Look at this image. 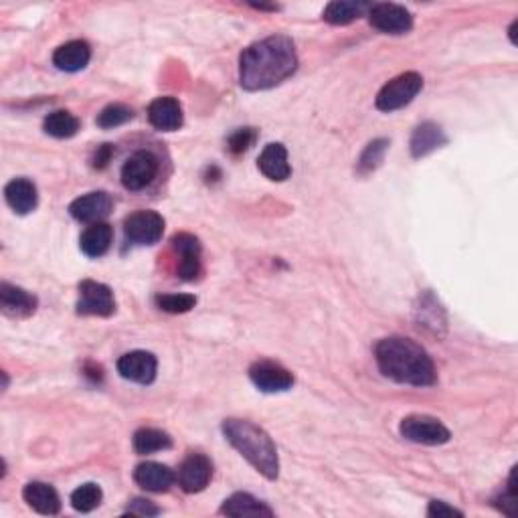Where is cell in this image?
<instances>
[{
    "label": "cell",
    "mask_w": 518,
    "mask_h": 518,
    "mask_svg": "<svg viewBox=\"0 0 518 518\" xmlns=\"http://www.w3.org/2000/svg\"><path fill=\"white\" fill-rule=\"evenodd\" d=\"M298 69V55L290 37L274 34L249 45L240 57V83L248 92L276 88Z\"/></svg>",
    "instance_id": "obj_1"
},
{
    "label": "cell",
    "mask_w": 518,
    "mask_h": 518,
    "mask_svg": "<svg viewBox=\"0 0 518 518\" xmlns=\"http://www.w3.org/2000/svg\"><path fill=\"white\" fill-rule=\"evenodd\" d=\"M375 359L381 373L395 383L411 387H431L438 381L436 365L422 345L403 336H389L377 342Z\"/></svg>",
    "instance_id": "obj_2"
},
{
    "label": "cell",
    "mask_w": 518,
    "mask_h": 518,
    "mask_svg": "<svg viewBox=\"0 0 518 518\" xmlns=\"http://www.w3.org/2000/svg\"><path fill=\"white\" fill-rule=\"evenodd\" d=\"M223 433L227 442L235 447L241 456L263 474L268 480H276L279 474V458L276 444L262 427L248 422V419H225Z\"/></svg>",
    "instance_id": "obj_3"
},
{
    "label": "cell",
    "mask_w": 518,
    "mask_h": 518,
    "mask_svg": "<svg viewBox=\"0 0 518 518\" xmlns=\"http://www.w3.org/2000/svg\"><path fill=\"white\" fill-rule=\"evenodd\" d=\"M423 77L415 72H408L397 75L385 86L377 95V108L381 111L401 110L415 100V95L422 92Z\"/></svg>",
    "instance_id": "obj_4"
},
{
    "label": "cell",
    "mask_w": 518,
    "mask_h": 518,
    "mask_svg": "<svg viewBox=\"0 0 518 518\" xmlns=\"http://www.w3.org/2000/svg\"><path fill=\"white\" fill-rule=\"evenodd\" d=\"M399 431L405 439H409L413 444H423V446H442L450 442L452 433L447 427L436 417L430 415H409L405 417Z\"/></svg>",
    "instance_id": "obj_5"
},
{
    "label": "cell",
    "mask_w": 518,
    "mask_h": 518,
    "mask_svg": "<svg viewBox=\"0 0 518 518\" xmlns=\"http://www.w3.org/2000/svg\"><path fill=\"white\" fill-rule=\"evenodd\" d=\"M116 312V300L106 284L83 279L80 284V302H77V314L81 316H111Z\"/></svg>",
    "instance_id": "obj_6"
},
{
    "label": "cell",
    "mask_w": 518,
    "mask_h": 518,
    "mask_svg": "<svg viewBox=\"0 0 518 518\" xmlns=\"http://www.w3.org/2000/svg\"><path fill=\"white\" fill-rule=\"evenodd\" d=\"M126 240L134 245H154L163 240L164 219L156 211H136L124 221Z\"/></svg>",
    "instance_id": "obj_7"
},
{
    "label": "cell",
    "mask_w": 518,
    "mask_h": 518,
    "mask_svg": "<svg viewBox=\"0 0 518 518\" xmlns=\"http://www.w3.org/2000/svg\"><path fill=\"white\" fill-rule=\"evenodd\" d=\"M158 158L156 154L149 150H138L126 160L122 166V185L128 191H142L149 187L158 174Z\"/></svg>",
    "instance_id": "obj_8"
},
{
    "label": "cell",
    "mask_w": 518,
    "mask_h": 518,
    "mask_svg": "<svg viewBox=\"0 0 518 518\" xmlns=\"http://www.w3.org/2000/svg\"><path fill=\"white\" fill-rule=\"evenodd\" d=\"M369 20L377 31L385 34H405L411 31L413 17L411 12L401 4L393 3H379L370 4Z\"/></svg>",
    "instance_id": "obj_9"
},
{
    "label": "cell",
    "mask_w": 518,
    "mask_h": 518,
    "mask_svg": "<svg viewBox=\"0 0 518 518\" xmlns=\"http://www.w3.org/2000/svg\"><path fill=\"white\" fill-rule=\"evenodd\" d=\"M249 379L263 393H282L292 389L293 377L288 369L274 361H257L249 369Z\"/></svg>",
    "instance_id": "obj_10"
},
{
    "label": "cell",
    "mask_w": 518,
    "mask_h": 518,
    "mask_svg": "<svg viewBox=\"0 0 518 518\" xmlns=\"http://www.w3.org/2000/svg\"><path fill=\"white\" fill-rule=\"evenodd\" d=\"M179 486L188 494L201 492L209 486V482L213 478V464L211 460L202 453H191L183 460V464L179 468Z\"/></svg>",
    "instance_id": "obj_11"
},
{
    "label": "cell",
    "mask_w": 518,
    "mask_h": 518,
    "mask_svg": "<svg viewBox=\"0 0 518 518\" xmlns=\"http://www.w3.org/2000/svg\"><path fill=\"white\" fill-rule=\"evenodd\" d=\"M156 356L146 351H132L120 356V361H118V373H120L124 379L140 385H150L156 379Z\"/></svg>",
    "instance_id": "obj_12"
},
{
    "label": "cell",
    "mask_w": 518,
    "mask_h": 518,
    "mask_svg": "<svg viewBox=\"0 0 518 518\" xmlns=\"http://www.w3.org/2000/svg\"><path fill=\"white\" fill-rule=\"evenodd\" d=\"M172 248L179 254V276L185 282H193L201 274V241L191 233H179L172 237Z\"/></svg>",
    "instance_id": "obj_13"
},
{
    "label": "cell",
    "mask_w": 518,
    "mask_h": 518,
    "mask_svg": "<svg viewBox=\"0 0 518 518\" xmlns=\"http://www.w3.org/2000/svg\"><path fill=\"white\" fill-rule=\"evenodd\" d=\"M111 207H114V201H111L110 194L103 191H95L75 199L69 205V213H72L73 219L92 225V223H100L106 219L111 213Z\"/></svg>",
    "instance_id": "obj_14"
},
{
    "label": "cell",
    "mask_w": 518,
    "mask_h": 518,
    "mask_svg": "<svg viewBox=\"0 0 518 518\" xmlns=\"http://www.w3.org/2000/svg\"><path fill=\"white\" fill-rule=\"evenodd\" d=\"M0 308L11 318H27L37 310V298L17 286L0 284Z\"/></svg>",
    "instance_id": "obj_15"
},
{
    "label": "cell",
    "mask_w": 518,
    "mask_h": 518,
    "mask_svg": "<svg viewBox=\"0 0 518 518\" xmlns=\"http://www.w3.org/2000/svg\"><path fill=\"white\" fill-rule=\"evenodd\" d=\"M149 120L160 132H174L183 126V108L174 97H156L149 106Z\"/></svg>",
    "instance_id": "obj_16"
},
{
    "label": "cell",
    "mask_w": 518,
    "mask_h": 518,
    "mask_svg": "<svg viewBox=\"0 0 518 518\" xmlns=\"http://www.w3.org/2000/svg\"><path fill=\"white\" fill-rule=\"evenodd\" d=\"M259 171L265 179L276 180V183H282V180L290 179L292 168L288 163V150H286L284 144H268L263 152L259 154Z\"/></svg>",
    "instance_id": "obj_17"
},
{
    "label": "cell",
    "mask_w": 518,
    "mask_h": 518,
    "mask_svg": "<svg viewBox=\"0 0 518 518\" xmlns=\"http://www.w3.org/2000/svg\"><path fill=\"white\" fill-rule=\"evenodd\" d=\"M174 472L158 461H144L134 470V480L140 488L149 492H166L174 484Z\"/></svg>",
    "instance_id": "obj_18"
},
{
    "label": "cell",
    "mask_w": 518,
    "mask_h": 518,
    "mask_svg": "<svg viewBox=\"0 0 518 518\" xmlns=\"http://www.w3.org/2000/svg\"><path fill=\"white\" fill-rule=\"evenodd\" d=\"M89 59H92V49H89L86 41H69V43L61 45L57 51L53 53V65L67 73H75L86 69Z\"/></svg>",
    "instance_id": "obj_19"
},
{
    "label": "cell",
    "mask_w": 518,
    "mask_h": 518,
    "mask_svg": "<svg viewBox=\"0 0 518 518\" xmlns=\"http://www.w3.org/2000/svg\"><path fill=\"white\" fill-rule=\"evenodd\" d=\"M4 199L9 207L19 215H29L37 209L39 194L29 179H15L4 188Z\"/></svg>",
    "instance_id": "obj_20"
},
{
    "label": "cell",
    "mask_w": 518,
    "mask_h": 518,
    "mask_svg": "<svg viewBox=\"0 0 518 518\" xmlns=\"http://www.w3.org/2000/svg\"><path fill=\"white\" fill-rule=\"evenodd\" d=\"M23 499L33 510H37L39 514L53 516L61 510L57 490L45 484V482H31V484H27L23 490Z\"/></svg>",
    "instance_id": "obj_21"
},
{
    "label": "cell",
    "mask_w": 518,
    "mask_h": 518,
    "mask_svg": "<svg viewBox=\"0 0 518 518\" xmlns=\"http://www.w3.org/2000/svg\"><path fill=\"white\" fill-rule=\"evenodd\" d=\"M446 142H447V136L444 134V130L439 128L438 124L423 122L422 126H417V128L413 130V136H411L413 158H423L433 150L442 149Z\"/></svg>",
    "instance_id": "obj_22"
},
{
    "label": "cell",
    "mask_w": 518,
    "mask_h": 518,
    "mask_svg": "<svg viewBox=\"0 0 518 518\" xmlns=\"http://www.w3.org/2000/svg\"><path fill=\"white\" fill-rule=\"evenodd\" d=\"M111 241H114V229H111L108 223H92L86 231H83L80 248L88 257H102L108 254L111 248Z\"/></svg>",
    "instance_id": "obj_23"
},
{
    "label": "cell",
    "mask_w": 518,
    "mask_h": 518,
    "mask_svg": "<svg viewBox=\"0 0 518 518\" xmlns=\"http://www.w3.org/2000/svg\"><path fill=\"white\" fill-rule=\"evenodd\" d=\"M221 514L227 516H274V510L270 507H265L262 500L254 499L251 494L245 492H237L231 496V499L225 500V504L221 507Z\"/></svg>",
    "instance_id": "obj_24"
},
{
    "label": "cell",
    "mask_w": 518,
    "mask_h": 518,
    "mask_svg": "<svg viewBox=\"0 0 518 518\" xmlns=\"http://www.w3.org/2000/svg\"><path fill=\"white\" fill-rule=\"evenodd\" d=\"M370 6L367 3H354V0H336V3H331L324 9V20L331 25H348L353 23L354 19H359L365 15V11L369 12Z\"/></svg>",
    "instance_id": "obj_25"
},
{
    "label": "cell",
    "mask_w": 518,
    "mask_h": 518,
    "mask_svg": "<svg viewBox=\"0 0 518 518\" xmlns=\"http://www.w3.org/2000/svg\"><path fill=\"white\" fill-rule=\"evenodd\" d=\"M132 446H134V452L140 456H146V453L163 452L172 446V439L166 431L154 430V427H142L134 433V439H132Z\"/></svg>",
    "instance_id": "obj_26"
},
{
    "label": "cell",
    "mask_w": 518,
    "mask_h": 518,
    "mask_svg": "<svg viewBox=\"0 0 518 518\" xmlns=\"http://www.w3.org/2000/svg\"><path fill=\"white\" fill-rule=\"evenodd\" d=\"M43 128L53 138H72L80 132V120L65 110H57L45 118Z\"/></svg>",
    "instance_id": "obj_27"
},
{
    "label": "cell",
    "mask_w": 518,
    "mask_h": 518,
    "mask_svg": "<svg viewBox=\"0 0 518 518\" xmlns=\"http://www.w3.org/2000/svg\"><path fill=\"white\" fill-rule=\"evenodd\" d=\"M102 488L97 484H83L72 494V507L77 513H92L102 504Z\"/></svg>",
    "instance_id": "obj_28"
},
{
    "label": "cell",
    "mask_w": 518,
    "mask_h": 518,
    "mask_svg": "<svg viewBox=\"0 0 518 518\" xmlns=\"http://www.w3.org/2000/svg\"><path fill=\"white\" fill-rule=\"evenodd\" d=\"M387 149H389V140H385V138L373 140V142H370L367 146V149H365V152L361 154V158H359V174L373 172L375 168L383 163L385 152H387Z\"/></svg>",
    "instance_id": "obj_29"
},
{
    "label": "cell",
    "mask_w": 518,
    "mask_h": 518,
    "mask_svg": "<svg viewBox=\"0 0 518 518\" xmlns=\"http://www.w3.org/2000/svg\"><path fill=\"white\" fill-rule=\"evenodd\" d=\"M194 304H197V298L191 293H163L156 298V306L168 314H185L193 310Z\"/></svg>",
    "instance_id": "obj_30"
},
{
    "label": "cell",
    "mask_w": 518,
    "mask_h": 518,
    "mask_svg": "<svg viewBox=\"0 0 518 518\" xmlns=\"http://www.w3.org/2000/svg\"><path fill=\"white\" fill-rule=\"evenodd\" d=\"M132 110L128 106H124V103H111V106L103 108L102 114L97 116V126L103 130H110V128H118V126H122L126 122L132 120Z\"/></svg>",
    "instance_id": "obj_31"
},
{
    "label": "cell",
    "mask_w": 518,
    "mask_h": 518,
    "mask_svg": "<svg viewBox=\"0 0 518 518\" xmlns=\"http://www.w3.org/2000/svg\"><path fill=\"white\" fill-rule=\"evenodd\" d=\"M499 510H502L507 516H514L516 510H518V486H516V468H513V472H510V478H508V486H507V492L500 494L499 499L494 500Z\"/></svg>",
    "instance_id": "obj_32"
},
{
    "label": "cell",
    "mask_w": 518,
    "mask_h": 518,
    "mask_svg": "<svg viewBox=\"0 0 518 518\" xmlns=\"http://www.w3.org/2000/svg\"><path fill=\"white\" fill-rule=\"evenodd\" d=\"M255 140H257V130L255 128H240V130H235L233 134L229 136L227 150L237 156V154L248 152L251 146L255 144Z\"/></svg>",
    "instance_id": "obj_33"
},
{
    "label": "cell",
    "mask_w": 518,
    "mask_h": 518,
    "mask_svg": "<svg viewBox=\"0 0 518 518\" xmlns=\"http://www.w3.org/2000/svg\"><path fill=\"white\" fill-rule=\"evenodd\" d=\"M158 513H160L158 507H154L150 500H144V499L132 500L128 507V514L132 516H156Z\"/></svg>",
    "instance_id": "obj_34"
},
{
    "label": "cell",
    "mask_w": 518,
    "mask_h": 518,
    "mask_svg": "<svg viewBox=\"0 0 518 518\" xmlns=\"http://www.w3.org/2000/svg\"><path fill=\"white\" fill-rule=\"evenodd\" d=\"M427 514L433 516V518H442V516H464V513L458 508L450 507V504H446L442 500H433L430 502V508H427Z\"/></svg>",
    "instance_id": "obj_35"
},
{
    "label": "cell",
    "mask_w": 518,
    "mask_h": 518,
    "mask_svg": "<svg viewBox=\"0 0 518 518\" xmlns=\"http://www.w3.org/2000/svg\"><path fill=\"white\" fill-rule=\"evenodd\" d=\"M114 156V146L111 144H102L100 149H97L95 156H94V166L95 168H106L108 163Z\"/></svg>",
    "instance_id": "obj_36"
}]
</instances>
